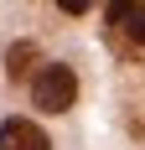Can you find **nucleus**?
I'll list each match as a JSON object with an SVG mask.
<instances>
[{
	"label": "nucleus",
	"instance_id": "obj_1",
	"mask_svg": "<svg viewBox=\"0 0 145 150\" xmlns=\"http://www.w3.org/2000/svg\"><path fill=\"white\" fill-rule=\"evenodd\" d=\"M31 98H36V109H47V114L72 109V98H78V78H72V67H68V62H47L42 73L31 78Z\"/></svg>",
	"mask_w": 145,
	"mask_h": 150
},
{
	"label": "nucleus",
	"instance_id": "obj_2",
	"mask_svg": "<svg viewBox=\"0 0 145 150\" xmlns=\"http://www.w3.org/2000/svg\"><path fill=\"white\" fill-rule=\"evenodd\" d=\"M0 150H47V135L31 119H5L0 124Z\"/></svg>",
	"mask_w": 145,
	"mask_h": 150
},
{
	"label": "nucleus",
	"instance_id": "obj_3",
	"mask_svg": "<svg viewBox=\"0 0 145 150\" xmlns=\"http://www.w3.org/2000/svg\"><path fill=\"white\" fill-rule=\"evenodd\" d=\"M109 16L135 47H145V5H109Z\"/></svg>",
	"mask_w": 145,
	"mask_h": 150
},
{
	"label": "nucleus",
	"instance_id": "obj_4",
	"mask_svg": "<svg viewBox=\"0 0 145 150\" xmlns=\"http://www.w3.org/2000/svg\"><path fill=\"white\" fill-rule=\"evenodd\" d=\"M31 67H36V47H31V42H16L11 57H5V73H11V78H26Z\"/></svg>",
	"mask_w": 145,
	"mask_h": 150
}]
</instances>
